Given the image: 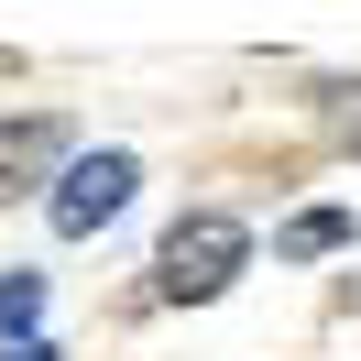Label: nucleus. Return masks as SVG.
Returning <instances> with one entry per match:
<instances>
[{
    "label": "nucleus",
    "mask_w": 361,
    "mask_h": 361,
    "mask_svg": "<svg viewBox=\"0 0 361 361\" xmlns=\"http://www.w3.org/2000/svg\"><path fill=\"white\" fill-rule=\"evenodd\" d=\"M33 307H44V274H0V339H33Z\"/></svg>",
    "instance_id": "nucleus-5"
},
{
    "label": "nucleus",
    "mask_w": 361,
    "mask_h": 361,
    "mask_svg": "<svg viewBox=\"0 0 361 361\" xmlns=\"http://www.w3.org/2000/svg\"><path fill=\"white\" fill-rule=\"evenodd\" d=\"M132 186H142V164H132V154H77V164H66V186L44 197V219L66 230V241H88L99 219H121V208H132Z\"/></svg>",
    "instance_id": "nucleus-2"
},
{
    "label": "nucleus",
    "mask_w": 361,
    "mask_h": 361,
    "mask_svg": "<svg viewBox=\"0 0 361 361\" xmlns=\"http://www.w3.org/2000/svg\"><path fill=\"white\" fill-rule=\"evenodd\" d=\"M0 361H55V339H11V350H0Z\"/></svg>",
    "instance_id": "nucleus-6"
},
{
    "label": "nucleus",
    "mask_w": 361,
    "mask_h": 361,
    "mask_svg": "<svg viewBox=\"0 0 361 361\" xmlns=\"http://www.w3.org/2000/svg\"><path fill=\"white\" fill-rule=\"evenodd\" d=\"M241 263H252V230L219 219V208H197V219L164 230V252H154V295L208 307V295H230V274H241Z\"/></svg>",
    "instance_id": "nucleus-1"
},
{
    "label": "nucleus",
    "mask_w": 361,
    "mask_h": 361,
    "mask_svg": "<svg viewBox=\"0 0 361 361\" xmlns=\"http://www.w3.org/2000/svg\"><path fill=\"white\" fill-rule=\"evenodd\" d=\"M55 164H66V121H0V197H11V186H33V176H55Z\"/></svg>",
    "instance_id": "nucleus-3"
},
{
    "label": "nucleus",
    "mask_w": 361,
    "mask_h": 361,
    "mask_svg": "<svg viewBox=\"0 0 361 361\" xmlns=\"http://www.w3.org/2000/svg\"><path fill=\"white\" fill-rule=\"evenodd\" d=\"M350 241V208H307V219H285V252L295 263H317V252H339Z\"/></svg>",
    "instance_id": "nucleus-4"
}]
</instances>
